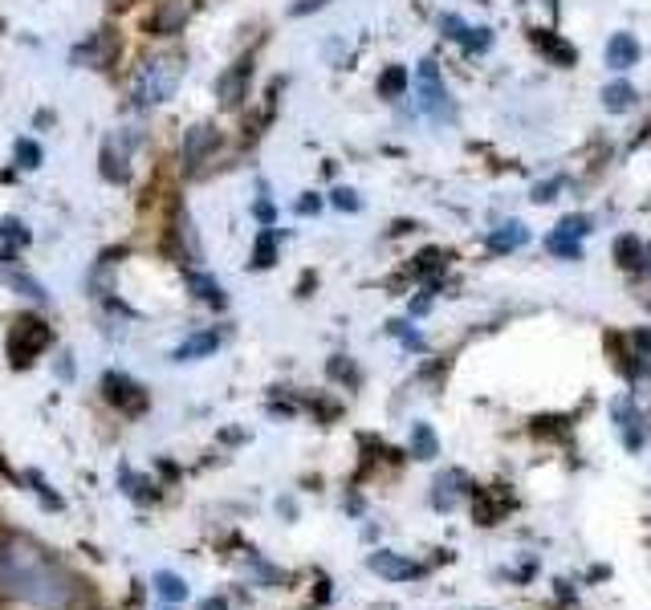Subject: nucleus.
I'll return each instance as SVG.
<instances>
[{
  "mask_svg": "<svg viewBox=\"0 0 651 610\" xmlns=\"http://www.w3.org/2000/svg\"><path fill=\"white\" fill-rule=\"evenodd\" d=\"M0 598L25 610H70L74 578L29 533H0Z\"/></svg>",
  "mask_w": 651,
  "mask_h": 610,
  "instance_id": "nucleus-1",
  "label": "nucleus"
},
{
  "mask_svg": "<svg viewBox=\"0 0 651 610\" xmlns=\"http://www.w3.org/2000/svg\"><path fill=\"white\" fill-rule=\"evenodd\" d=\"M184 82V57L180 53H159L151 57L147 66L139 70L135 78V102L139 106H155V102H167Z\"/></svg>",
  "mask_w": 651,
  "mask_h": 610,
  "instance_id": "nucleus-2",
  "label": "nucleus"
},
{
  "mask_svg": "<svg viewBox=\"0 0 651 610\" xmlns=\"http://www.w3.org/2000/svg\"><path fill=\"white\" fill-rule=\"evenodd\" d=\"M416 86H420V110L432 118V122H452L456 118V106H452V94L440 78V61L436 57H424L420 70H416Z\"/></svg>",
  "mask_w": 651,
  "mask_h": 610,
  "instance_id": "nucleus-3",
  "label": "nucleus"
},
{
  "mask_svg": "<svg viewBox=\"0 0 651 610\" xmlns=\"http://www.w3.org/2000/svg\"><path fill=\"white\" fill-rule=\"evenodd\" d=\"M53 342V334H49V326L45 322H37V318H17L13 322V330H9V358H13V366L21 371V366H29L45 346Z\"/></svg>",
  "mask_w": 651,
  "mask_h": 610,
  "instance_id": "nucleus-4",
  "label": "nucleus"
},
{
  "mask_svg": "<svg viewBox=\"0 0 651 610\" xmlns=\"http://www.w3.org/2000/svg\"><path fill=\"white\" fill-rule=\"evenodd\" d=\"M139 139L143 135L135 127H123V131H114L106 139V147H102V175L106 179H114V183H127L131 179V155H135Z\"/></svg>",
  "mask_w": 651,
  "mask_h": 610,
  "instance_id": "nucleus-5",
  "label": "nucleus"
},
{
  "mask_svg": "<svg viewBox=\"0 0 651 610\" xmlns=\"http://www.w3.org/2000/svg\"><path fill=\"white\" fill-rule=\"evenodd\" d=\"M216 147H220V131H216V127H208V122L192 127V131L184 135V171H188V175L200 171V167L212 159Z\"/></svg>",
  "mask_w": 651,
  "mask_h": 610,
  "instance_id": "nucleus-6",
  "label": "nucleus"
},
{
  "mask_svg": "<svg viewBox=\"0 0 651 610\" xmlns=\"http://www.w3.org/2000/svg\"><path fill=\"white\" fill-rule=\"evenodd\" d=\"M102 391H106V399L118 407V411H143L147 407V395H143V387L135 383V379H127V375H118V371H110L106 379H102Z\"/></svg>",
  "mask_w": 651,
  "mask_h": 610,
  "instance_id": "nucleus-7",
  "label": "nucleus"
},
{
  "mask_svg": "<svg viewBox=\"0 0 651 610\" xmlns=\"http://www.w3.org/2000/svg\"><path fill=\"white\" fill-rule=\"evenodd\" d=\"M192 13H196V0H163V5L155 9V17H151V33H155V37L180 33V29L188 25Z\"/></svg>",
  "mask_w": 651,
  "mask_h": 610,
  "instance_id": "nucleus-8",
  "label": "nucleus"
},
{
  "mask_svg": "<svg viewBox=\"0 0 651 610\" xmlns=\"http://www.w3.org/2000/svg\"><path fill=\"white\" fill-rule=\"evenodd\" d=\"M249 78H253V61L245 57V61H236V66L220 78V106L224 110H236V106H241L245 102V94H249Z\"/></svg>",
  "mask_w": 651,
  "mask_h": 610,
  "instance_id": "nucleus-9",
  "label": "nucleus"
},
{
  "mask_svg": "<svg viewBox=\"0 0 651 610\" xmlns=\"http://www.w3.org/2000/svg\"><path fill=\"white\" fill-rule=\"evenodd\" d=\"M114 53H118V41L110 29H102L98 37H90L86 45L74 49V66H110Z\"/></svg>",
  "mask_w": 651,
  "mask_h": 610,
  "instance_id": "nucleus-10",
  "label": "nucleus"
},
{
  "mask_svg": "<svg viewBox=\"0 0 651 610\" xmlns=\"http://www.w3.org/2000/svg\"><path fill=\"white\" fill-rule=\"evenodd\" d=\"M639 37L635 33H615L611 41H607V70H631L635 66V61H639Z\"/></svg>",
  "mask_w": 651,
  "mask_h": 610,
  "instance_id": "nucleus-11",
  "label": "nucleus"
},
{
  "mask_svg": "<svg viewBox=\"0 0 651 610\" xmlns=\"http://www.w3.org/2000/svg\"><path fill=\"white\" fill-rule=\"evenodd\" d=\"M371 570H375L379 578H391V582H399V578H420V574H424V566L407 562V558H399V554H371Z\"/></svg>",
  "mask_w": 651,
  "mask_h": 610,
  "instance_id": "nucleus-12",
  "label": "nucleus"
},
{
  "mask_svg": "<svg viewBox=\"0 0 651 610\" xmlns=\"http://www.w3.org/2000/svg\"><path fill=\"white\" fill-rule=\"evenodd\" d=\"M615 257H619L623 269H635V273H647V265H651V249H643L639 236H619L615 240Z\"/></svg>",
  "mask_w": 651,
  "mask_h": 610,
  "instance_id": "nucleus-13",
  "label": "nucleus"
},
{
  "mask_svg": "<svg viewBox=\"0 0 651 610\" xmlns=\"http://www.w3.org/2000/svg\"><path fill=\"white\" fill-rule=\"evenodd\" d=\"M525 240H529V228H525L521 220H509V224H501L497 232H489V249H493V253H517Z\"/></svg>",
  "mask_w": 651,
  "mask_h": 610,
  "instance_id": "nucleus-14",
  "label": "nucleus"
},
{
  "mask_svg": "<svg viewBox=\"0 0 651 610\" xmlns=\"http://www.w3.org/2000/svg\"><path fill=\"white\" fill-rule=\"evenodd\" d=\"M220 330H204V334H192L180 350H175V362H192V358H208V354H216L220 350Z\"/></svg>",
  "mask_w": 651,
  "mask_h": 610,
  "instance_id": "nucleus-15",
  "label": "nucleus"
},
{
  "mask_svg": "<svg viewBox=\"0 0 651 610\" xmlns=\"http://www.w3.org/2000/svg\"><path fill=\"white\" fill-rule=\"evenodd\" d=\"M619 419H623V440H627V448L639 452L643 440H647V419L635 411V403H619Z\"/></svg>",
  "mask_w": 651,
  "mask_h": 610,
  "instance_id": "nucleus-16",
  "label": "nucleus"
},
{
  "mask_svg": "<svg viewBox=\"0 0 651 610\" xmlns=\"http://www.w3.org/2000/svg\"><path fill=\"white\" fill-rule=\"evenodd\" d=\"M603 106H607L611 114H627V110L635 106V86H631V82H611V86H603Z\"/></svg>",
  "mask_w": 651,
  "mask_h": 610,
  "instance_id": "nucleus-17",
  "label": "nucleus"
},
{
  "mask_svg": "<svg viewBox=\"0 0 651 610\" xmlns=\"http://www.w3.org/2000/svg\"><path fill=\"white\" fill-rule=\"evenodd\" d=\"M155 590H159V598H163V602H171V606L188 598V582H184L180 574H167V570H159V574H155Z\"/></svg>",
  "mask_w": 651,
  "mask_h": 610,
  "instance_id": "nucleus-18",
  "label": "nucleus"
},
{
  "mask_svg": "<svg viewBox=\"0 0 651 610\" xmlns=\"http://www.w3.org/2000/svg\"><path fill=\"white\" fill-rule=\"evenodd\" d=\"M534 45H538L546 57H554L558 66H574V49H570V45H562V41H554L546 29H534Z\"/></svg>",
  "mask_w": 651,
  "mask_h": 610,
  "instance_id": "nucleus-19",
  "label": "nucleus"
},
{
  "mask_svg": "<svg viewBox=\"0 0 651 610\" xmlns=\"http://www.w3.org/2000/svg\"><path fill=\"white\" fill-rule=\"evenodd\" d=\"M436 432H432V427L428 423H416V427H411V452H416V460H432L436 456Z\"/></svg>",
  "mask_w": 651,
  "mask_h": 610,
  "instance_id": "nucleus-20",
  "label": "nucleus"
},
{
  "mask_svg": "<svg viewBox=\"0 0 651 610\" xmlns=\"http://www.w3.org/2000/svg\"><path fill=\"white\" fill-rule=\"evenodd\" d=\"M188 285H192V293H196V297H204L208 305H216V310H220V305H228L224 289H220L212 277H204V273H192V277H188Z\"/></svg>",
  "mask_w": 651,
  "mask_h": 610,
  "instance_id": "nucleus-21",
  "label": "nucleus"
},
{
  "mask_svg": "<svg viewBox=\"0 0 651 610\" xmlns=\"http://www.w3.org/2000/svg\"><path fill=\"white\" fill-rule=\"evenodd\" d=\"M175 236L184 240V253H188V261H200V240H196V228H192V220H188V212H184V208L175 212Z\"/></svg>",
  "mask_w": 651,
  "mask_h": 610,
  "instance_id": "nucleus-22",
  "label": "nucleus"
},
{
  "mask_svg": "<svg viewBox=\"0 0 651 610\" xmlns=\"http://www.w3.org/2000/svg\"><path fill=\"white\" fill-rule=\"evenodd\" d=\"M403 86H407V70L403 66H387L383 74H379V98H399L403 94Z\"/></svg>",
  "mask_w": 651,
  "mask_h": 610,
  "instance_id": "nucleus-23",
  "label": "nucleus"
},
{
  "mask_svg": "<svg viewBox=\"0 0 651 610\" xmlns=\"http://www.w3.org/2000/svg\"><path fill=\"white\" fill-rule=\"evenodd\" d=\"M546 249H550L554 257H566V261H582V244H578L574 236H562V232H550V236H546Z\"/></svg>",
  "mask_w": 651,
  "mask_h": 610,
  "instance_id": "nucleus-24",
  "label": "nucleus"
},
{
  "mask_svg": "<svg viewBox=\"0 0 651 610\" xmlns=\"http://www.w3.org/2000/svg\"><path fill=\"white\" fill-rule=\"evenodd\" d=\"M460 480H464L460 472H444V476L436 480V493H432V505H436V509H452V505H456V488H452V484H460Z\"/></svg>",
  "mask_w": 651,
  "mask_h": 610,
  "instance_id": "nucleus-25",
  "label": "nucleus"
},
{
  "mask_svg": "<svg viewBox=\"0 0 651 610\" xmlns=\"http://www.w3.org/2000/svg\"><path fill=\"white\" fill-rule=\"evenodd\" d=\"M0 281H5V285H13L21 297H33V301H45V289L33 281V277H25V273H13V269H5V273H0Z\"/></svg>",
  "mask_w": 651,
  "mask_h": 610,
  "instance_id": "nucleus-26",
  "label": "nucleus"
},
{
  "mask_svg": "<svg viewBox=\"0 0 651 610\" xmlns=\"http://www.w3.org/2000/svg\"><path fill=\"white\" fill-rule=\"evenodd\" d=\"M269 265H277V240H273V232L265 228V232L257 236V249H253V269H269Z\"/></svg>",
  "mask_w": 651,
  "mask_h": 610,
  "instance_id": "nucleus-27",
  "label": "nucleus"
},
{
  "mask_svg": "<svg viewBox=\"0 0 651 610\" xmlns=\"http://www.w3.org/2000/svg\"><path fill=\"white\" fill-rule=\"evenodd\" d=\"M590 228H595V220H590V216H582V212H574V216H562L554 232H562V236H574V240H582V236H586Z\"/></svg>",
  "mask_w": 651,
  "mask_h": 610,
  "instance_id": "nucleus-28",
  "label": "nucleus"
},
{
  "mask_svg": "<svg viewBox=\"0 0 651 610\" xmlns=\"http://www.w3.org/2000/svg\"><path fill=\"white\" fill-rule=\"evenodd\" d=\"M0 240H9L13 244V249H21V244H29V232H25V224L21 220H5V224H0Z\"/></svg>",
  "mask_w": 651,
  "mask_h": 610,
  "instance_id": "nucleus-29",
  "label": "nucleus"
},
{
  "mask_svg": "<svg viewBox=\"0 0 651 610\" xmlns=\"http://www.w3.org/2000/svg\"><path fill=\"white\" fill-rule=\"evenodd\" d=\"M330 204L342 208V212H359L363 208V200H359V192H354V188H334L330 192Z\"/></svg>",
  "mask_w": 651,
  "mask_h": 610,
  "instance_id": "nucleus-30",
  "label": "nucleus"
},
{
  "mask_svg": "<svg viewBox=\"0 0 651 610\" xmlns=\"http://www.w3.org/2000/svg\"><path fill=\"white\" fill-rule=\"evenodd\" d=\"M489 41H493V29H468V37L460 45H464V53H485Z\"/></svg>",
  "mask_w": 651,
  "mask_h": 610,
  "instance_id": "nucleus-31",
  "label": "nucleus"
},
{
  "mask_svg": "<svg viewBox=\"0 0 651 610\" xmlns=\"http://www.w3.org/2000/svg\"><path fill=\"white\" fill-rule=\"evenodd\" d=\"M17 163H21V167H29V171H33V167H41V147H37L33 139H21V143H17Z\"/></svg>",
  "mask_w": 651,
  "mask_h": 610,
  "instance_id": "nucleus-32",
  "label": "nucleus"
},
{
  "mask_svg": "<svg viewBox=\"0 0 651 610\" xmlns=\"http://www.w3.org/2000/svg\"><path fill=\"white\" fill-rule=\"evenodd\" d=\"M440 29H444V37H452V41H464V37H468V25H464L456 13H444V17H440Z\"/></svg>",
  "mask_w": 651,
  "mask_h": 610,
  "instance_id": "nucleus-33",
  "label": "nucleus"
},
{
  "mask_svg": "<svg viewBox=\"0 0 651 610\" xmlns=\"http://www.w3.org/2000/svg\"><path fill=\"white\" fill-rule=\"evenodd\" d=\"M330 0H293L289 5V17H310V13H318V9H326Z\"/></svg>",
  "mask_w": 651,
  "mask_h": 610,
  "instance_id": "nucleus-34",
  "label": "nucleus"
},
{
  "mask_svg": "<svg viewBox=\"0 0 651 610\" xmlns=\"http://www.w3.org/2000/svg\"><path fill=\"white\" fill-rule=\"evenodd\" d=\"M391 334H395V338H403V342H407L411 350H420V346H424V338H420L416 330H411L407 322H391Z\"/></svg>",
  "mask_w": 651,
  "mask_h": 610,
  "instance_id": "nucleus-35",
  "label": "nucleus"
},
{
  "mask_svg": "<svg viewBox=\"0 0 651 610\" xmlns=\"http://www.w3.org/2000/svg\"><path fill=\"white\" fill-rule=\"evenodd\" d=\"M330 375H334V379H342V383H350V387H354V379H359V375H354V366H350L342 354L330 362Z\"/></svg>",
  "mask_w": 651,
  "mask_h": 610,
  "instance_id": "nucleus-36",
  "label": "nucleus"
},
{
  "mask_svg": "<svg viewBox=\"0 0 651 610\" xmlns=\"http://www.w3.org/2000/svg\"><path fill=\"white\" fill-rule=\"evenodd\" d=\"M253 212H257V220H261L265 228H269V224H273V216H277V208H273L269 200H257V204H253Z\"/></svg>",
  "mask_w": 651,
  "mask_h": 610,
  "instance_id": "nucleus-37",
  "label": "nucleus"
},
{
  "mask_svg": "<svg viewBox=\"0 0 651 610\" xmlns=\"http://www.w3.org/2000/svg\"><path fill=\"white\" fill-rule=\"evenodd\" d=\"M558 188H562V179H550V183H542V188L534 192V200H538V204H546V200H554V192H558Z\"/></svg>",
  "mask_w": 651,
  "mask_h": 610,
  "instance_id": "nucleus-38",
  "label": "nucleus"
},
{
  "mask_svg": "<svg viewBox=\"0 0 651 610\" xmlns=\"http://www.w3.org/2000/svg\"><path fill=\"white\" fill-rule=\"evenodd\" d=\"M298 212H302V216H318V212H322V200H318V196H302V200H298Z\"/></svg>",
  "mask_w": 651,
  "mask_h": 610,
  "instance_id": "nucleus-39",
  "label": "nucleus"
},
{
  "mask_svg": "<svg viewBox=\"0 0 651 610\" xmlns=\"http://www.w3.org/2000/svg\"><path fill=\"white\" fill-rule=\"evenodd\" d=\"M631 338H635L639 350H651V334H647V330H639V334H631Z\"/></svg>",
  "mask_w": 651,
  "mask_h": 610,
  "instance_id": "nucleus-40",
  "label": "nucleus"
},
{
  "mask_svg": "<svg viewBox=\"0 0 651 610\" xmlns=\"http://www.w3.org/2000/svg\"><path fill=\"white\" fill-rule=\"evenodd\" d=\"M200 610H228V606H224V598H208Z\"/></svg>",
  "mask_w": 651,
  "mask_h": 610,
  "instance_id": "nucleus-41",
  "label": "nucleus"
},
{
  "mask_svg": "<svg viewBox=\"0 0 651 610\" xmlns=\"http://www.w3.org/2000/svg\"><path fill=\"white\" fill-rule=\"evenodd\" d=\"M167 610H171V606H167Z\"/></svg>",
  "mask_w": 651,
  "mask_h": 610,
  "instance_id": "nucleus-42",
  "label": "nucleus"
}]
</instances>
